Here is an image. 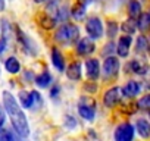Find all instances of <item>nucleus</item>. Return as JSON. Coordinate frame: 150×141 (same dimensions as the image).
<instances>
[{"mask_svg":"<svg viewBox=\"0 0 150 141\" xmlns=\"http://www.w3.org/2000/svg\"><path fill=\"white\" fill-rule=\"evenodd\" d=\"M19 102L24 107H33V93H27V91H21L19 93Z\"/></svg>","mask_w":150,"mask_h":141,"instance_id":"b1692460","label":"nucleus"},{"mask_svg":"<svg viewBox=\"0 0 150 141\" xmlns=\"http://www.w3.org/2000/svg\"><path fill=\"white\" fill-rule=\"evenodd\" d=\"M90 2H91V0H78V3H81V5H84V6H86L87 3H90Z\"/></svg>","mask_w":150,"mask_h":141,"instance_id":"72a5a7b5","label":"nucleus"},{"mask_svg":"<svg viewBox=\"0 0 150 141\" xmlns=\"http://www.w3.org/2000/svg\"><path fill=\"white\" fill-rule=\"evenodd\" d=\"M131 35H122L118 41V47H116V51L121 57H127L128 53H129V46H131Z\"/></svg>","mask_w":150,"mask_h":141,"instance_id":"1a4fd4ad","label":"nucleus"},{"mask_svg":"<svg viewBox=\"0 0 150 141\" xmlns=\"http://www.w3.org/2000/svg\"><path fill=\"white\" fill-rule=\"evenodd\" d=\"M147 51H149V54H150V46H149V49H147Z\"/></svg>","mask_w":150,"mask_h":141,"instance_id":"e433bc0d","label":"nucleus"},{"mask_svg":"<svg viewBox=\"0 0 150 141\" xmlns=\"http://www.w3.org/2000/svg\"><path fill=\"white\" fill-rule=\"evenodd\" d=\"M78 113H80L81 118H84L87 121H93L94 119V115H96V110H94L93 104H84V103H81L78 106Z\"/></svg>","mask_w":150,"mask_h":141,"instance_id":"f8f14e48","label":"nucleus"},{"mask_svg":"<svg viewBox=\"0 0 150 141\" xmlns=\"http://www.w3.org/2000/svg\"><path fill=\"white\" fill-rule=\"evenodd\" d=\"M138 107L143 110H150V94H146L138 100Z\"/></svg>","mask_w":150,"mask_h":141,"instance_id":"bb28decb","label":"nucleus"},{"mask_svg":"<svg viewBox=\"0 0 150 141\" xmlns=\"http://www.w3.org/2000/svg\"><path fill=\"white\" fill-rule=\"evenodd\" d=\"M3 123H5V112H3L2 106H0V128H2Z\"/></svg>","mask_w":150,"mask_h":141,"instance_id":"7c9ffc66","label":"nucleus"},{"mask_svg":"<svg viewBox=\"0 0 150 141\" xmlns=\"http://www.w3.org/2000/svg\"><path fill=\"white\" fill-rule=\"evenodd\" d=\"M135 128H137L140 137H143V138H149L150 137V123L146 119H138L137 123H135Z\"/></svg>","mask_w":150,"mask_h":141,"instance_id":"f3484780","label":"nucleus"},{"mask_svg":"<svg viewBox=\"0 0 150 141\" xmlns=\"http://www.w3.org/2000/svg\"><path fill=\"white\" fill-rule=\"evenodd\" d=\"M86 30L88 32V35L91 38H100L103 35V25H102V21L96 16L90 18L86 24Z\"/></svg>","mask_w":150,"mask_h":141,"instance_id":"39448f33","label":"nucleus"},{"mask_svg":"<svg viewBox=\"0 0 150 141\" xmlns=\"http://www.w3.org/2000/svg\"><path fill=\"white\" fill-rule=\"evenodd\" d=\"M121 97H122V88H119V87H112V88H109V90L105 93V96H103V103H105V106H108V107H113L115 104L119 103Z\"/></svg>","mask_w":150,"mask_h":141,"instance_id":"423d86ee","label":"nucleus"},{"mask_svg":"<svg viewBox=\"0 0 150 141\" xmlns=\"http://www.w3.org/2000/svg\"><path fill=\"white\" fill-rule=\"evenodd\" d=\"M128 15L132 19H135L141 15V5L137 2V0H131V2L128 3Z\"/></svg>","mask_w":150,"mask_h":141,"instance_id":"6ab92c4d","label":"nucleus"},{"mask_svg":"<svg viewBox=\"0 0 150 141\" xmlns=\"http://www.w3.org/2000/svg\"><path fill=\"white\" fill-rule=\"evenodd\" d=\"M65 126L68 129H74L75 126H77V121H75V118L72 116H65Z\"/></svg>","mask_w":150,"mask_h":141,"instance_id":"c85d7f7f","label":"nucleus"},{"mask_svg":"<svg viewBox=\"0 0 150 141\" xmlns=\"http://www.w3.org/2000/svg\"><path fill=\"white\" fill-rule=\"evenodd\" d=\"M118 70H119V60L113 56H108L105 59V63H103V77H105V80H110V78L116 77Z\"/></svg>","mask_w":150,"mask_h":141,"instance_id":"7ed1b4c3","label":"nucleus"},{"mask_svg":"<svg viewBox=\"0 0 150 141\" xmlns=\"http://www.w3.org/2000/svg\"><path fill=\"white\" fill-rule=\"evenodd\" d=\"M35 3H43V2H46V0H34Z\"/></svg>","mask_w":150,"mask_h":141,"instance_id":"c9c22d12","label":"nucleus"},{"mask_svg":"<svg viewBox=\"0 0 150 141\" xmlns=\"http://www.w3.org/2000/svg\"><path fill=\"white\" fill-rule=\"evenodd\" d=\"M128 68L131 69V72L138 74V75H144V74L147 72V69H149L147 63L143 62V60H140V59H134V60H131V63L128 65Z\"/></svg>","mask_w":150,"mask_h":141,"instance_id":"9b49d317","label":"nucleus"},{"mask_svg":"<svg viewBox=\"0 0 150 141\" xmlns=\"http://www.w3.org/2000/svg\"><path fill=\"white\" fill-rule=\"evenodd\" d=\"M149 15H150V12H149Z\"/></svg>","mask_w":150,"mask_h":141,"instance_id":"4c0bfd02","label":"nucleus"},{"mask_svg":"<svg viewBox=\"0 0 150 141\" xmlns=\"http://www.w3.org/2000/svg\"><path fill=\"white\" fill-rule=\"evenodd\" d=\"M116 32H118V24L116 22H109L108 24V35L112 38V37L116 35Z\"/></svg>","mask_w":150,"mask_h":141,"instance_id":"cd10ccee","label":"nucleus"},{"mask_svg":"<svg viewBox=\"0 0 150 141\" xmlns=\"http://www.w3.org/2000/svg\"><path fill=\"white\" fill-rule=\"evenodd\" d=\"M140 93V84L137 81H128L127 85L122 88V94L125 97H135Z\"/></svg>","mask_w":150,"mask_h":141,"instance_id":"ddd939ff","label":"nucleus"},{"mask_svg":"<svg viewBox=\"0 0 150 141\" xmlns=\"http://www.w3.org/2000/svg\"><path fill=\"white\" fill-rule=\"evenodd\" d=\"M5 8V0H0V11Z\"/></svg>","mask_w":150,"mask_h":141,"instance_id":"f704fd0d","label":"nucleus"},{"mask_svg":"<svg viewBox=\"0 0 150 141\" xmlns=\"http://www.w3.org/2000/svg\"><path fill=\"white\" fill-rule=\"evenodd\" d=\"M66 77L72 81H78L81 78V63L80 62H72L66 69Z\"/></svg>","mask_w":150,"mask_h":141,"instance_id":"9d476101","label":"nucleus"},{"mask_svg":"<svg viewBox=\"0 0 150 141\" xmlns=\"http://www.w3.org/2000/svg\"><path fill=\"white\" fill-rule=\"evenodd\" d=\"M52 62L54 65V68L59 70V72H62V70L65 69V62H63V56L62 53L57 50V49H53L52 50Z\"/></svg>","mask_w":150,"mask_h":141,"instance_id":"dca6fc26","label":"nucleus"},{"mask_svg":"<svg viewBox=\"0 0 150 141\" xmlns=\"http://www.w3.org/2000/svg\"><path fill=\"white\" fill-rule=\"evenodd\" d=\"M109 51H113V43H109L108 46H105L103 53H109Z\"/></svg>","mask_w":150,"mask_h":141,"instance_id":"2f4dec72","label":"nucleus"},{"mask_svg":"<svg viewBox=\"0 0 150 141\" xmlns=\"http://www.w3.org/2000/svg\"><path fill=\"white\" fill-rule=\"evenodd\" d=\"M6 49H8V40L3 37V38H0V54H3Z\"/></svg>","mask_w":150,"mask_h":141,"instance_id":"c756f323","label":"nucleus"},{"mask_svg":"<svg viewBox=\"0 0 150 141\" xmlns=\"http://www.w3.org/2000/svg\"><path fill=\"white\" fill-rule=\"evenodd\" d=\"M18 34H19V38H21V41H22V44H24V49L28 51V53H31V54H35L37 53V44L31 40V38H28L25 34H22L19 30H18Z\"/></svg>","mask_w":150,"mask_h":141,"instance_id":"4468645a","label":"nucleus"},{"mask_svg":"<svg viewBox=\"0 0 150 141\" xmlns=\"http://www.w3.org/2000/svg\"><path fill=\"white\" fill-rule=\"evenodd\" d=\"M78 38H80V30L74 24H65L59 27V30L54 34V40L60 44H72L78 41Z\"/></svg>","mask_w":150,"mask_h":141,"instance_id":"f03ea898","label":"nucleus"},{"mask_svg":"<svg viewBox=\"0 0 150 141\" xmlns=\"http://www.w3.org/2000/svg\"><path fill=\"white\" fill-rule=\"evenodd\" d=\"M3 104H5V109H6V112H8L11 121H12V126L18 132V135L19 137H28L30 125H28L27 116H25L24 110L21 109V106L18 104L16 99L9 91L3 93Z\"/></svg>","mask_w":150,"mask_h":141,"instance_id":"f257e3e1","label":"nucleus"},{"mask_svg":"<svg viewBox=\"0 0 150 141\" xmlns=\"http://www.w3.org/2000/svg\"><path fill=\"white\" fill-rule=\"evenodd\" d=\"M137 28L140 31H147L150 28V15L149 13H141L137 18Z\"/></svg>","mask_w":150,"mask_h":141,"instance_id":"aec40b11","label":"nucleus"},{"mask_svg":"<svg viewBox=\"0 0 150 141\" xmlns=\"http://www.w3.org/2000/svg\"><path fill=\"white\" fill-rule=\"evenodd\" d=\"M96 49V44L91 38H83V40H78V44H77V53L80 56H87L90 53H93Z\"/></svg>","mask_w":150,"mask_h":141,"instance_id":"0eeeda50","label":"nucleus"},{"mask_svg":"<svg viewBox=\"0 0 150 141\" xmlns=\"http://www.w3.org/2000/svg\"><path fill=\"white\" fill-rule=\"evenodd\" d=\"M71 15L74 19H77V21H83L84 16H86V6L81 5V3H77V5H74L72 9H71Z\"/></svg>","mask_w":150,"mask_h":141,"instance_id":"a211bd4d","label":"nucleus"},{"mask_svg":"<svg viewBox=\"0 0 150 141\" xmlns=\"http://www.w3.org/2000/svg\"><path fill=\"white\" fill-rule=\"evenodd\" d=\"M134 138V128L131 123L125 122L121 123L115 129V141H132Z\"/></svg>","mask_w":150,"mask_h":141,"instance_id":"20e7f679","label":"nucleus"},{"mask_svg":"<svg viewBox=\"0 0 150 141\" xmlns=\"http://www.w3.org/2000/svg\"><path fill=\"white\" fill-rule=\"evenodd\" d=\"M50 82H52V75L49 72H43L38 77H35V84L41 88H47L50 85Z\"/></svg>","mask_w":150,"mask_h":141,"instance_id":"4be33fe9","label":"nucleus"},{"mask_svg":"<svg viewBox=\"0 0 150 141\" xmlns=\"http://www.w3.org/2000/svg\"><path fill=\"white\" fill-rule=\"evenodd\" d=\"M57 93H59V87H53L52 91H50V96H52V97H56Z\"/></svg>","mask_w":150,"mask_h":141,"instance_id":"473e14b6","label":"nucleus"},{"mask_svg":"<svg viewBox=\"0 0 150 141\" xmlns=\"http://www.w3.org/2000/svg\"><path fill=\"white\" fill-rule=\"evenodd\" d=\"M147 49H149L147 38H146L144 35H140V37L137 38V44H135V50H137V53H144V51H147Z\"/></svg>","mask_w":150,"mask_h":141,"instance_id":"393cba45","label":"nucleus"},{"mask_svg":"<svg viewBox=\"0 0 150 141\" xmlns=\"http://www.w3.org/2000/svg\"><path fill=\"white\" fill-rule=\"evenodd\" d=\"M0 141H19L9 129H0Z\"/></svg>","mask_w":150,"mask_h":141,"instance_id":"a878e982","label":"nucleus"},{"mask_svg":"<svg viewBox=\"0 0 150 141\" xmlns=\"http://www.w3.org/2000/svg\"><path fill=\"white\" fill-rule=\"evenodd\" d=\"M5 68H6V70L9 74H18L21 70V65H19V62H18V59L15 56H11V57L6 59Z\"/></svg>","mask_w":150,"mask_h":141,"instance_id":"2eb2a0df","label":"nucleus"},{"mask_svg":"<svg viewBox=\"0 0 150 141\" xmlns=\"http://www.w3.org/2000/svg\"><path fill=\"white\" fill-rule=\"evenodd\" d=\"M38 22H40V25H41L43 28H46V30H52V28L56 27V22H57V21H56L54 18L49 16L47 13H44L43 16L38 18Z\"/></svg>","mask_w":150,"mask_h":141,"instance_id":"412c9836","label":"nucleus"},{"mask_svg":"<svg viewBox=\"0 0 150 141\" xmlns=\"http://www.w3.org/2000/svg\"><path fill=\"white\" fill-rule=\"evenodd\" d=\"M135 30H137V22H135V19H132V18H129L128 21H125V22L122 24V31H124L127 35L134 34Z\"/></svg>","mask_w":150,"mask_h":141,"instance_id":"5701e85b","label":"nucleus"},{"mask_svg":"<svg viewBox=\"0 0 150 141\" xmlns=\"http://www.w3.org/2000/svg\"><path fill=\"white\" fill-rule=\"evenodd\" d=\"M86 69H87V77L90 80H97L100 75V65L97 59H88L86 62Z\"/></svg>","mask_w":150,"mask_h":141,"instance_id":"6e6552de","label":"nucleus"}]
</instances>
